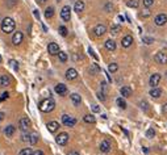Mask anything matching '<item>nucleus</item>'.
<instances>
[{
  "mask_svg": "<svg viewBox=\"0 0 167 155\" xmlns=\"http://www.w3.org/2000/svg\"><path fill=\"white\" fill-rule=\"evenodd\" d=\"M38 108H39V111L44 112V113H50V112L55 108V101H54L53 99H45L39 103Z\"/></svg>",
  "mask_w": 167,
  "mask_h": 155,
  "instance_id": "nucleus-1",
  "label": "nucleus"
},
{
  "mask_svg": "<svg viewBox=\"0 0 167 155\" xmlns=\"http://www.w3.org/2000/svg\"><path fill=\"white\" fill-rule=\"evenodd\" d=\"M0 26H1V30L5 34H9V33H12L15 30V21L11 17H5V19H3Z\"/></svg>",
  "mask_w": 167,
  "mask_h": 155,
  "instance_id": "nucleus-2",
  "label": "nucleus"
},
{
  "mask_svg": "<svg viewBox=\"0 0 167 155\" xmlns=\"http://www.w3.org/2000/svg\"><path fill=\"white\" fill-rule=\"evenodd\" d=\"M62 124L65 126L72 127V126H75V124H77V118H74L72 116H69V114H63L62 116Z\"/></svg>",
  "mask_w": 167,
  "mask_h": 155,
  "instance_id": "nucleus-3",
  "label": "nucleus"
},
{
  "mask_svg": "<svg viewBox=\"0 0 167 155\" xmlns=\"http://www.w3.org/2000/svg\"><path fill=\"white\" fill-rule=\"evenodd\" d=\"M61 19L63 21H70V19H71V8L69 5H65L62 8V11H61Z\"/></svg>",
  "mask_w": 167,
  "mask_h": 155,
  "instance_id": "nucleus-4",
  "label": "nucleus"
},
{
  "mask_svg": "<svg viewBox=\"0 0 167 155\" xmlns=\"http://www.w3.org/2000/svg\"><path fill=\"white\" fill-rule=\"evenodd\" d=\"M154 60H155L157 63H159V65H166L167 63V54L163 53V51H159V53H157L155 55H154Z\"/></svg>",
  "mask_w": 167,
  "mask_h": 155,
  "instance_id": "nucleus-5",
  "label": "nucleus"
},
{
  "mask_svg": "<svg viewBox=\"0 0 167 155\" xmlns=\"http://www.w3.org/2000/svg\"><path fill=\"white\" fill-rule=\"evenodd\" d=\"M55 141L59 146H65L69 142V134L67 133H59V134L55 137Z\"/></svg>",
  "mask_w": 167,
  "mask_h": 155,
  "instance_id": "nucleus-6",
  "label": "nucleus"
},
{
  "mask_svg": "<svg viewBox=\"0 0 167 155\" xmlns=\"http://www.w3.org/2000/svg\"><path fill=\"white\" fill-rule=\"evenodd\" d=\"M154 23H155V25H158V26H163L167 23V15H165V13L157 15L155 19H154Z\"/></svg>",
  "mask_w": 167,
  "mask_h": 155,
  "instance_id": "nucleus-7",
  "label": "nucleus"
},
{
  "mask_svg": "<svg viewBox=\"0 0 167 155\" xmlns=\"http://www.w3.org/2000/svg\"><path fill=\"white\" fill-rule=\"evenodd\" d=\"M105 32H107V28H105V25H103V24H98V25L93 28V33H95L96 37H101V36H104Z\"/></svg>",
  "mask_w": 167,
  "mask_h": 155,
  "instance_id": "nucleus-8",
  "label": "nucleus"
},
{
  "mask_svg": "<svg viewBox=\"0 0 167 155\" xmlns=\"http://www.w3.org/2000/svg\"><path fill=\"white\" fill-rule=\"evenodd\" d=\"M23 38H24V34L21 32H15V34L12 36V44L15 45V46H17V45H20L21 42H23Z\"/></svg>",
  "mask_w": 167,
  "mask_h": 155,
  "instance_id": "nucleus-9",
  "label": "nucleus"
},
{
  "mask_svg": "<svg viewBox=\"0 0 167 155\" xmlns=\"http://www.w3.org/2000/svg\"><path fill=\"white\" fill-rule=\"evenodd\" d=\"M29 125H30V120L28 117H23L19 121V127H20V130H23V132H26Z\"/></svg>",
  "mask_w": 167,
  "mask_h": 155,
  "instance_id": "nucleus-10",
  "label": "nucleus"
},
{
  "mask_svg": "<svg viewBox=\"0 0 167 155\" xmlns=\"http://www.w3.org/2000/svg\"><path fill=\"white\" fill-rule=\"evenodd\" d=\"M160 79H162V76H160V74H153L150 76V80H149V84H150L153 88H155L158 84H159Z\"/></svg>",
  "mask_w": 167,
  "mask_h": 155,
  "instance_id": "nucleus-11",
  "label": "nucleus"
},
{
  "mask_svg": "<svg viewBox=\"0 0 167 155\" xmlns=\"http://www.w3.org/2000/svg\"><path fill=\"white\" fill-rule=\"evenodd\" d=\"M132 44H133V37H132L130 34L125 36V37H124L123 39H121V46L125 47V49L130 47V46H132Z\"/></svg>",
  "mask_w": 167,
  "mask_h": 155,
  "instance_id": "nucleus-12",
  "label": "nucleus"
},
{
  "mask_svg": "<svg viewBox=\"0 0 167 155\" xmlns=\"http://www.w3.org/2000/svg\"><path fill=\"white\" fill-rule=\"evenodd\" d=\"M47 51H49L51 55H55V54L59 53V46L55 42H51V44H49V46H47Z\"/></svg>",
  "mask_w": 167,
  "mask_h": 155,
  "instance_id": "nucleus-13",
  "label": "nucleus"
},
{
  "mask_svg": "<svg viewBox=\"0 0 167 155\" xmlns=\"http://www.w3.org/2000/svg\"><path fill=\"white\" fill-rule=\"evenodd\" d=\"M54 91H55L58 95H61V96H63L66 92H67V87L65 86V84H62V83H59V84H57L55 86V88H54Z\"/></svg>",
  "mask_w": 167,
  "mask_h": 155,
  "instance_id": "nucleus-14",
  "label": "nucleus"
},
{
  "mask_svg": "<svg viewBox=\"0 0 167 155\" xmlns=\"http://www.w3.org/2000/svg\"><path fill=\"white\" fill-rule=\"evenodd\" d=\"M77 76H78V71L75 68H69L66 71V79L67 80H74Z\"/></svg>",
  "mask_w": 167,
  "mask_h": 155,
  "instance_id": "nucleus-15",
  "label": "nucleus"
},
{
  "mask_svg": "<svg viewBox=\"0 0 167 155\" xmlns=\"http://www.w3.org/2000/svg\"><path fill=\"white\" fill-rule=\"evenodd\" d=\"M74 11L77 12V13H82V12L84 11V1H82V0H77L74 4Z\"/></svg>",
  "mask_w": 167,
  "mask_h": 155,
  "instance_id": "nucleus-16",
  "label": "nucleus"
},
{
  "mask_svg": "<svg viewBox=\"0 0 167 155\" xmlns=\"http://www.w3.org/2000/svg\"><path fill=\"white\" fill-rule=\"evenodd\" d=\"M100 151H101V153H109V151H111V143H109V141H107V139H105V141H103L101 143H100Z\"/></svg>",
  "mask_w": 167,
  "mask_h": 155,
  "instance_id": "nucleus-17",
  "label": "nucleus"
},
{
  "mask_svg": "<svg viewBox=\"0 0 167 155\" xmlns=\"http://www.w3.org/2000/svg\"><path fill=\"white\" fill-rule=\"evenodd\" d=\"M70 99H71V103L75 105V107L80 105V103H82L80 95H78V93H72V95H70Z\"/></svg>",
  "mask_w": 167,
  "mask_h": 155,
  "instance_id": "nucleus-18",
  "label": "nucleus"
},
{
  "mask_svg": "<svg viewBox=\"0 0 167 155\" xmlns=\"http://www.w3.org/2000/svg\"><path fill=\"white\" fill-rule=\"evenodd\" d=\"M58 129H59V124L57 122V121H50V122L47 124V130H49L50 133H55Z\"/></svg>",
  "mask_w": 167,
  "mask_h": 155,
  "instance_id": "nucleus-19",
  "label": "nucleus"
},
{
  "mask_svg": "<svg viewBox=\"0 0 167 155\" xmlns=\"http://www.w3.org/2000/svg\"><path fill=\"white\" fill-rule=\"evenodd\" d=\"M105 49H107V50H109V51H114L116 50V42L113 41V39H107V41H105Z\"/></svg>",
  "mask_w": 167,
  "mask_h": 155,
  "instance_id": "nucleus-20",
  "label": "nucleus"
},
{
  "mask_svg": "<svg viewBox=\"0 0 167 155\" xmlns=\"http://www.w3.org/2000/svg\"><path fill=\"white\" fill-rule=\"evenodd\" d=\"M149 95L153 97V99H159V97L162 96V90L155 87V88H153V90L150 91V93H149Z\"/></svg>",
  "mask_w": 167,
  "mask_h": 155,
  "instance_id": "nucleus-21",
  "label": "nucleus"
},
{
  "mask_svg": "<svg viewBox=\"0 0 167 155\" xmlns=\"http://www.w3.org/2000/svg\"><path fill=\"white\" fill-rule=\"evenodd\" d=\"M120 93L123 95V97H129L132 95V88L130 87H123L120 90Z\"/></svg>",
  "mask_w": 167,
  "mask_h": 155,
  "instance_id": "nucleus-22",
  "label": "nucleus"
},
{
  "mask_svg": "<svg viewBox=\"0 0 167 155\" xmlns=\"http://www.w3.org/2000/svg\"><path fill=\"white\" fill-rule=\"evenodd\" d=\"M15 132H16V127H15L13 125H9V126H7L4 129V133H5V135L7 137H12L15 134Z\"/></svg>",
  "mask_w": 167,
  "mask_h": 155,
  "instance_id": "nucleus-23",
  "label": "nucleus"
},
{
  "mask_svg": "<svg viewBox=\"0 0 167 155\" xmlns=\"http://www.w3.org/2000/svg\"><path fill=\"white\" fill-rule=\"evenodd\" d=\"M8 84H9V76H7V75L0 76V87H7Z\"/></svg>",
  "mask_w": 167,
  "mask_h": 155,
  "instance_id": "nucleus-24",
  "label": "nucleus"
},
{
  "mask_svg": "<svg viewBox=\"0 0 167 155\" xmlns=\"http://www.w3.org/2000/svg\"><path fill=\"white\" fill-rule=\"evenodd\" d=\"M83 120H84V122H87V124H95L96 122V118H95V116H92V114H86V116L83 117Z\"/></svg>",
  "mask_w": 167,
  "mask_h": 155,
  "instance_id": "nucleus-25",
  "label": "nucleus"
},
{
  "mask_svg": "<svg viewBox=\"0 0 167 155\" xmlns=\"http://www.w3.org/2000/svg\"><path fill=\"white\" fill-rule=\"evenodd\" d=\"M126 5L129 8H138L139 0H126Z\"/></svg>",
  "mask_w": 167,
  "mask_h": 155,
  "instance_id": "nucleus-26",
  "label": "nucleus"
},
{
  "mask_svg": "<svg viewBox=\"0 0 167 155\" xmlns=\"http://www.w3.org/2000/svg\"><path fill=\"white\" fill-rule=\"evenodd\" d=\"M53 16H54V8L47 7L46 9H45V17H46V19H51Z\"/></svg>",
  "mask_w": 167,
  "mask_h": 155,
  "instance_id": "nucleus-27",
  "label": "nucleus"
},
{
  "mask_svg": "<svg viewBox=\"0 0 167 155\" xmlns=\"http://www.w3.org/2000/svg\"><path fill=\"white\" fill-rule=\"evenodd\" d=\"M38 142V135L36 133H30V138H29V143L30 145H36Z\"/></svg>",
  "mask_w": 167,
  "mask_h": 155,
  "instance_id": "nucleus-28",
  "label": "nucleus"
},
{
  "mask_svg": "<svg viewBox=\"0 0 167 155\" xmlns=\"http://www.w3.org/2000/svg\"><path fill=\"white\" fill-rule=\"evenodd\" d=\"M116 103H117V105L120 107L121 109H125L126 108V103H125V100L123 99V97H118V99L116 100Z\"/></svg>",
  "mask_w": 167,
  "mask_h": 155,
  "instance_id": "nucleus-29",
  "label": "nucleus"
},
{
  "mask_svg": "<svg viewBox=\"0 0 167 155\" xmlns=\"http://www.w3.org/2000/svg\"><path fill=\"white\" fill-rule=\"evenodd\" d=\"M58 58H59V60H61V62H63V63H65L66 60L69 59V57H67V54H66L65 51H59V53H58Z\"/></svg>",
  "mask_w": 167,
  "mask_h": 155,
  "instance_id": "nucleus-30",
  "label": "nucleus"
},
{
  "mask_svg": "<svg viewBox=\"0 0 167 155\" xmlns=\"http://www.w3.org/2000/svg\"><path fill=\"white\" fill-rule=\"evenodd\" d=\"M120 30H121V26L120 25H112V28H111V34H113V36H116L120 33Z\"/></svg>",
  "mask_w": 167,
  "mask_h": 155,
  "instance_id": "nucleus-31",
  "label": "nucleus"
},
{
  "mask_svg": "<svg viewBox=\"0 0 167 155\" xmlns=\"http://www.w3.org/2000/svg\"><path fill=\"white\" fill-rule=\"evenodd\" d=\"M99 71H100V67H99V66L96 65V63H92V65H91V68H90V72H91V74L95 75L96 72H99Z\"/></svg>",
  "mask_w": 167,
  "mask_h": 155,
  "instance_id": "nucleus-32",
  "label": "nucleus"
},
{
  "mask_svg": "<svg viewBox=\"0 0 167 155\" xmlns=\"http://www.w3.org/2000/svg\"><path fill=\"white\" fill-rule=\"evenodd\" d=\"M33 154V150L30 147H25L19 153V155H32Z\"/></svg>",
  "mask_w": 167,
  "mask_h": 155,
  "instance_id": "nucleus-33",
  "label": "nucleus"
},
{
  "mask_svg": "<svg viewBox=\"0 0 167 155\" xmlns=\"http://www.w3.org/2000/svg\"><path fill=\"white\" fill-rule=\"evenodd\" d=\"M108 70H109V72H116L117 70H118V66H117V63H109V66H108Z\"/></svg>",
  "mask_w": 167,
  "mask_h": 155,
  "instance_id": "nucleus-34",
  "label": "nucleus"
},
{
  "mask_svg": "<svg viewBox=\"0 0 167 155\" xmlns=\"http://www.w3.org/2000/svg\"><path fill=\"white\" fill-rule=\"evenodd\" d=\"M9 65H11V67L15 70V71H17L19 70V63L16 62V60H13V59H11L9 60Z\"/></svg>",
  "mask_w": 167,
  "mask_h": 155,
  "instance_id": "nucleus-35",
  "label": "nucleus"
},
{
  "mask_svg": "<svg viewBox=\"0 0 167 155\" xmlns=\"http://www.w3.org/2000/svg\"><path fill=\"white\" fill-rule=\"evenodd\" d=\"M59 34L61 36H63V37H66V36H67V29H66V26H59Z\"/></svg>",
  "mask_w": 167,
  "mask_h": 155,
  "instance_id": "nucleus-36",
  "label": "nucleus"
},
{
  "mask_svg": "<svg viewBox=\"0 0 167 155\" xmlns=\"http://www.w3.org/2000/svg\"><path fill=\"white\" fill-rule=\"evenodd\" d=\"M146 135L149 137V138H153V137L155 135V132H154V129H153V127H150V129L147 130V132H146Z\"/></svg>",
  "mask_w": 167,
  "mask_h": 155,
  "instance_id": "nucleus-37",
  "label": "nucleus"
},
{
  "mask_svg": "<svg viewBox=\"0 0 167 155\" xmlns=\"http://www.w3.org/2000/svg\"><path fill=\"white\" fill-rule=\"evenodd\" d=\"M153 4H154V0H144V5L146 8H150Z\"/></svg>",
  "mask_w": 167,
  "mask_h": 155,
  "instance_id": "nucleus-38",
  "label": "nucleus"
},
{
  "mask_svg": "<svg viewBox=\"0 0 167 155\" xmlns=\"http://www.w3.org/2000/svg\"><path fill=\"white\" fill-rule=\"evenodd\" d=\"M8 97H9V93H8V92H3L1 96H0V103L4 101V100H7Z\"/></svg>",
  "mask_w": 167,
  "mask_h": 155,
  "instance_id": "nucleus-39",
  "label": "nucleus"
},
{
  "mask_svg": "<svg viewBox=\"0 0 167 155\" xmlns=\"http://www.w3.org/2000/svg\"><path fill=\"white\" fill-rule=\"evenodd\" d=\"M139 16H141V17H149V16H150V11H149V9L142 11L141 13H139Z\"/></svg>",
  "mask_w": 167,
  "mask_h": 155,
  "instance_id": "nucleus-40",
  "label": "nucleus"
},
{
  "mask_svg": "<svg viewBox=\"0 0 167 155\" xmlns=\"http://www.w3.org/2000/svg\"><path fill=\"white\" fill-rule=\"evenodd\" d=\"M144 41H145V44H153V41H154V39L153 38H151V37H145L144 38Z\"/></svg>",
  "mask_w": 167,
  "mask_h": 155,
  "instance_id": "nucleus-41",
  "label": "nucleus"
},
{
  "mask_svg": "<svg viewBox=\"0 0 167 155\" xmlns=\"http://www.w3.org/2000/svg\"><path fill=\"white\" fill-rule=\"evenodd\" d=\"M104 95H105V93L103 92V91H101V92H99V93H98V97H99L100 100H101V101H104V100H105V96H104Z\"/></svg>",
  "mask_w": 167,
  "mask_h": 155,
  "instance_id": "nucleus-42",
  "label": "nucleus"
},
{
  "mask_svg": "<svg viewBox=\"0 0 167 155\" xmlns=\"http://www.w3.org/2000/svg\"><path fill=\"white\" fill-rule=\"evenodd\" d=\"M29 138H30V134H23V141L24 142H29Z\"/></svg>",
  "mask_w": 167,
  "mask_h": 155,
  "instance_id": "nucleus-43",
  "label": "nucleus"
},
{
  "mask_svg": "<svg viewBox=\"0 0 167 155\" xmlns=\"http://www.w3.org/2000/svg\"><path fill=\"white\" fill-rule=\"evenodd\" d=\"M92 111L95 112V113H99V112H100V107H99V105H92Z\"/></svg>",
  "mask_w": 167,
  "mask_h": 155,
  "instance_id": "nucleus-44",
  "label": "nucleus"
},
{
  "mask_svg": "<svg viewBox=\"0 0 167 155\" xmlns=\"http://www.w3.org/2000/svg\"><path fill=\"white\" fill-rule=\"evenodd\" d=\"M32 155H44V151L42 150H37V151H33Z\"/></svg>",
  "mask_w": 167,
  "mask_h": 155,
  "instance_id": "nucleus-45",
  "label": "nucleus"
},
{
  "mask_svg": "<svg viewBox=\"0 0 167 155\" xmlns=\"http://www.w3.org/2000/svg\"><path fill=\"white\" fill-rule=\"evenodd\" d=\"M141 108L146 111V109H147V108H146V101H141Z\"/></svg>",
  "mask_w": 167,
  "mask_h": 155,
  "instance_id": "nucleus-46",
  "label": "nucleus"
},
{
  "mask_svg": "<svg viewBox=\"0 0 167 155\" xmlns=\"http://www.w3.org/2000/svg\"><path fill=\"white\" fill-rule=\"evenodd\" d=\"M88 51H90V54H91V55H92V57H93V58H96V59H98V57H96V55H95V53H93V51H92V49H91V47H90V49H88Z\"/></svg>",
  "mask_w": 167,
  "mask_h": 155,
  "instance_id": "nucleus-47",
  "label": "nucleus"
},
{
  "mask_svg": "<svg viewBox=\"0 0 167 155\" xmlns=\"http://www.w3.org/2000/svg\"><path fill=\"white\" fill-rule=\"evenodd\" d=\"M69 155H80V154H79L78 151H70Z\"/></svg>",
  "mask_w": 167,
  "mask_h": 155,
  "instance_id": "nucleus-48",
  "label": "nucleus"
},
{
  "mask_svg": "<svg viewBox=\"0 0 167 155\" xmlns=\"http://www.w3.org/2000/svg\"><path fill=\"white\" fill-rule=\"evenodd\" d=\"M163 113H167V103L163 105Z\"/></svg>",
  "mask_w": 167,
  "mask_h": 155,
  "instance_id": "nucleus-49",
  "label": "nucleus"
},
{
  "mask_svg": "<svg viewBox=\"0 0 167 155\" xmlns=\"http://www.w3.org/2000/svg\"><path fill=\"white\" fill-rule=\"evenodd\" d=\"M4 120V113L3 112H0V121H3Z\"/></svg>",
  "mask_w": 167,
  "mask_h": 155,
  "instance_id": "nucleus-50",
  "label": "nucleus"
},
{
  "mask_svg": "<svg viewBox=\"0 0 167 155\" xmlns=\"http://www.w3.org/2000/svg\"><path fill=\"white\" fill-rule=\"evenodd\" d=\"M105 9H112V5L111 4H107V5H105Z\"/></svg>",
  "mask_w": 167,
  "mask_h": 155,
  "instance_id": "nucleus-51",
  "label": "nucleus"
},
{
  "mask_svg": "<svg viewBox=\"0 0 167 155\" xmlns=\"http://www.w3.org/2000/svg\"><path fill=\"white\" fill-rule=\"evenodd\" d=\"M37 3H39V4H42V3H45V1H47V0H36Z\"/></svg>",
  "mask_w": 167,
  "mask_h": 155,
  "instance_id": "nucleus-52",
  "label": "nucleus"
},
{
  "mask_svg": "<svg viewBox=\"0 0 167 155\" xmlns=\"http://www.w3.org/2000/svg\"><path fill=\"white\" fill-rule=\"evenodd\" d=\"M34 16H36V17H37V19H39V13H38V12H37V11H34Z\"/></svg>",
  "mask_w": 167,
  "mask_h": 155,
  "instance_id": "nucleus-53",
  "label": "nucleus"
},
{
  "mask_svg": "<svg viewBox=\"0 0 167 155\" xmlns=\"http://www.w3.org/2000/svg\"><path fill=\"white\" fill-rule=\"evenodd\" d=\"M0 63H1V55H0Z\"/></svg>",
  "mask_w": 167,
  "mask_h": 155,
  "instance_id": "nucleus-54",
  "label": "nucleus"
},
{
  "mask_svg": "<svg viewBox=\"0 0 167 155\" xmlns=\"http://www.w3.org/2000/svg\"><path fill=\"white\" fill-rule=\"evenodd\" d=\"M57 1H61V0H57Z\"/></svg>",
  "mask_w": 167,
  "mask_h": 155,
  "instance_id": "nucleus-55",
  "label": "nucleus"
}]
</instances>
